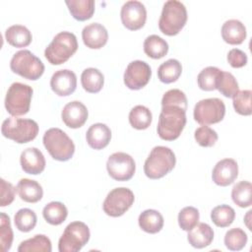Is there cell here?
<instances>
[{"label":"cell","mask_w":252,"mask_h":252,"mask_svg":"<svg viewBox=\"0 0 252 252\" xmlns=\"http://www.w3.org/2000/svg\"><path fill=\"white\" fill-rule=\"evenodd\" d=\"M186 124V110L176 105H163L158 117V134L164 141L176 140Z\"/></svg>","instance_id":"1"},{"label":"cell","mask_w":252,"mask_h":252,"mask_svg":"<svg viewBox=\"0 0 252 252\" xmlns=\"http://www.w3.org/2000/svg\"><path fill=\"white\" fill-rule=\"evenodd\" d=\"M176 158L172 150L164 146L155 147L144 164V172L150 179H159L175 166Z\"/></svg>","instance_id":"2"},{"label":"cell","mask_w":252,"mask_h":252,"mask_svg":"<svg viewBox=\"0 0 252 252\" xmlns=\"http://www.w3.org/2000/svg\"><path fill=\"white\" fill-rule=\"evenodd\" d=\"M187 18V10L183 3L177 0H168L163 4L158 28L165 35H176L186 25Z\"/></svg>","instance_id":"3"},{"label":"cell","mask_w":252,"mask_h":252,"mask_svg":"<svg viewBox=\"0 0 252 252\" xmlns=\"http://www.w3.org/2000/svg\"><path fill=\"white\" fill-rule=\"evenodd\" d=\"M78 49L77 37L70 32L57 33L44 50V56L52 65L65 63Z\"/></svg>","instance_id":"4"},{"label":"cell","mask_w":252,"mask_h":252,"mask_svg":"<svg viewBox=\"0 0 252 252\" xmlns=\"http://www.w3.org/2000/svg\"><path fill=\"white\" fill-rule=\"evenodd\" d=\"M43 145L55 160H69L75 153V145L71 138L59 128H50L42 138Z\"/></svg>","instance_id":"5"},{"label":"cell","mask_w":252,"mask_h":252,"mask_svg":"<svg viewBox=\"0 0 252 252\" xmlns=\"http://www.w3.org/2000/svg\"><path fill=\"white\" fill-rule=\"evenodd\" d=\"M2 135L18 144L32 141L38 134V125L32 119L16 118L15 116L5 119L1 127Z\"/></svg>","instance_id":"6"},{"label":"cell","mask_w":252,"mask_h":252,"mask_svg":"<svg viewBox=\"0 0 252 252\" xmlns=\"http://www.w3.org/2000/svg\"><path fill=\"white\" fill-rule=\"evenodd\" d=\"M10 68L13 73L32 81L38 80L44 72L41 60L28 49L20 50L13 55Z\"/></svg>","instance_id":"7"},{"label":"cell","mask_w":252,"mask_h":252,"mask_svg":"<svg viewBox=\"0 0 252 252\" xmlns=\"http://www.w3.org/2000/svg\"><path fill=\"white\" fill-rule=\"evenodd\" d=\"M33 90L31 86L19 82L13 83L5 96V108L12 116H21L29 112Z\"/></svg>","instance_id":"8"},{"label":"cell","mask_w":252,"mask_h":252,"mask_svg":"<svg viewBox=\"0 0 252 252\" xmlns=\"http://www.w3.org/2000/svg\"><path fill=\"white\" fill-rule=\"evenodd\" d=\"M90 229L85 222H70L64 229L58 241L59 252H78L89 241Z\"/></svg>","instance_id":"9"},{"label":"cell","mask_w":252,"mask_h":252,"mask_svg":"<svg viewBox=\"0 0 252 252\" xmlns=\"http://www.w3.org/2000/svg\"><path fill=\"white\" fill-rule=\"evenodd\" d=\"M224 114V102L218 97L201 99L196 103L193 112L195 121L201 125L219 123L223 119Z\"/></svg>","instance_id":"10"},{"label":"cell","mask_w":252,"mask_h":252,"mask_svg":"<svg viewBox=\"0 0 252 252\" xmlns=\"http://www.w3.org/2000/svg\"><path fill=\"white\" fill-rule=\"evenodd\" d=\"M134 201L135 196L130 189L118 187L107 194L102 204V209L107 216L117 218L124 215L131 208Z\"/></svg>","instance_id":"11"},{"label":"cell","mask_w":252,"mask_h":252,"mask_svg":"<svg viewBox=\"0 0 252 252\" xmlns=\"http://www.w3.org/2000/svg\"><path fill=\"white\" fill-rule=\"evenodd\" d=\"M106 169L112 179L117 181H127L133 177L136 170V163L130 155L117 152L108 158Z\"/></svg>","instance_id":"12"},{"label":"cell","mask_w":252,"mask_h":252,"mask_svg":"<svg viewBox=\"0 0 252 252\" xmlns=\"http://www.w3.org/2000/svg\"><path fill=\"white\" fill-rule=\"evenodd\" d=\"M152 70L148 63L142 60H135L128 64L124 72V84L130 90H141L150 81Z\"/></svg>","instance_id":"13"},{"label":"cell","mask_w":252,"mask_h":252,"mask_svg":"<svg viewBox=\"0 0 252 252\" xmlns=\"http://www.w3.org/2000/svg\"><path fill=\"white\" fill-rule=\"evenodd\" d=\"M120 18L126 29L130 31L140 30L144 27L147 20L146 7L140 1H127L121 8Z\"/></svg>","instance_id":"14"},{"label":"cell","mask_w":252,"mask_h":252,"mask_svg":"<svg viewBox=\"0 0 252 252\" xmlns=\"http://www.w3.org/2000/svg\"><path fill=\"white\" fill-rule=\"evenodd\" d=\"M88 116L89 112L86 105L79 100L68 102L61 112L62 121L67 127L72 129L82 127L86 123Z\"/></svg>","instance_id":"15"},{"label":"cell","mask_w":252,"mask_h":252,"mask_svg":"<svg viewBox=\"0 0 252 252\" xmlns=\"http://www.w3.org/2000/svg\"><path fill=\"white\" fill-rule=\"evenodd\" d=\"M51 90L59 96H67L73 94L77 88V76L68 69L56 71L50 79Z\"/></svg>","instance_id":"16"},{"label":"cell","mask_w":252,"mask_h":252,"mask_svg":"<svg viewBox=\"0 0 252 252\" xmlns=\"http://www.w3.org/2000/svg\"><path fill=\"white\" fill-rule=\"evenodd\" d=\"M238 176V165L233 158H223L217 162L215 165L212 178L213 181L219 186H228Z\"/></svg>","instance_id":"17"},{"label":"cell","mask_w":252,"mask_h":252,"mask_svg":"<svg viewBox=\"0 0 252 252\" xmlns=\"http://www.w3.org/2000/svg\"><path fill=\"white\" fill-rule=\"evenodd\" d=\"M20 162L22 169L32 175L41 173L45 168V158L43 154L34 147L24 150L20 157Z\"/></svg>","instance_id":"18"},{"label":"cell","mask_w":252,"mask_h":252,"mask_svg":"<svg viewBox=\"0 0 252 252\" xmlns=\"http://www.w3.org/2000/svg\"><path fill=\"white\" fill-rule=\"evenodd\" d=\"M84 44L91 49H99L108 40V32L104 26L98 23H92L82 31Z\"/></svg>","instance_id":"19"},{"label":"cell","mask_w":252,"mask_h":252,"mask_svg":"<svg viewBox=\"0 0 252 252\" xmlns=\"http://www.w3.org/2000/svg\"><path fill=\"white\" fill-rule=\"evenodd\" d=\"M86 140L92 149L101 150L109 144L111 131L109 127L103 123L93 124L87 131Z\"/></svg>","instance_id":"20"},{"label":"cell","mask_w":252,"mask_h":252,"mask_svg":"<svg viewBox=\"0 0 252 252\" xmlns=\"http://www.w3.org/2000/svg\"><path fill=\"white\" fill-rule=\"evenodd\" d=\"M246 34V28L239 20H228L221 27L222 39L231 45L241 44L245 40Z\"/></svg>","instance_id":"21"},{"label":"cell","mask_w":252,"mask_h":252,"mask_svg":"<svg viewBox=\"0 0 252 252\" xmlns=\"http://www.w3.org/2000/svg\"><path fill=\"white\" fill-rule=\"evenodd\" d=\"M214 239L213 228L205 222H198L192 229L188 230L187 240L194 248L209 246Z\"/></svg>","instance_id":"22"},{"label":"cell","mask_w":252,"mask_h":252,"mask_svg":"<svg viewBox=\"0 0 252 252\" xmlns=\"http://www.w3.org/2000/svg\"><path fill=\"white\" fill-rule=\"evenodd\" d=\"M16 190L20 198L27 203H36L43 196L41 185L37 181L29 178H22L18 182Z\"/></svg>","instance_id":"23"},{"label":"cell","mask_w":252,"mask_h":252,"mask_svg":"<svg viewBox=\"0 0 252 252\" xmlns=\"http://www.w3.org/2000/svg\"><path fill=\"white\" fill-rule=\"evenodd\" d=\"M138 222L142 230H144L145 232L154 234L161 230L164 220H163V217L158 211L149 209V210H145L140 214Z\"/></svg>","instance_id":"24"},{"label":"cell","mask_w":252,"mask_h":252,"mask_svg":"<svg viewBox=\"0 0 252 252\" xmlns=\"http://www.w3.org/2000/svg\"><path fill=\"white\" fill-rule=\"evenodd\" d=\"M6 41L14 47H26L32 39V32L28 28L22 25H13L5 32Z\"/></svg>","instance_id":"25"},{"label":"cell","mask_w":252,"mask_h":252,"mask_svg":"<svg viewBox=\"0 0 252 252\" xmlns=\"http://www.w3.org/2000/svg\"><path fill=\"white\" fill-rule=\"evenodd\" d=\"M81 84L86 92L96 94L103 87L104 76L96 68H87L81 75Z\"/></svg>","instance_id":"26"},{"label":"cell","mask_w":252,"mask_h":252,"mask_svg":"<svg viewBox=\"0 0 252 252\" xmlns=\"http://www.w3.org/2000/svg\"><path fill=\"white\" fill-rule=\"evenodd\" d=\"M72 17L80 22L91 19L94 13V0H71L65 2Z\"/></svg>","instance_id":"27"},{"label":"cell","mask_w":252,"mask_h":252,"mask_svg":"<svg viewBox=\"0 0 252 252\" xmlns=\"http://www.w3.org/2000/svg\"><path fill=\"white\" fill-rule=\"evenodd\" d=\"M144 52L153 59H160L167 54L168 44L160 36L151 34L144 41Z\"/></svg>","instance_id":"28"},{"label":"cell","mask_w":252,"mask_h":252,"mask_svg":"<svg viewBox=\"0 0 252 252\" xmlns=\"http://www.w3.org/2000/svg\"><path fill=\"white\" fill-rule=\"evenodd\" d=\"M42 216L48 223L52 225H59L66 220L68 210L63 203L53 201L43 208Z\"/></svg>","instance_id":"29"},{"label":"cell","mask_w":252,"mask_h":252,"mask_svg":"<svg viewBox=\"0 0 252 252\" xmlns=\"http://www.w3.org/2000/svg\"><path fill=\"white\" fill-rule=\"evenodd\" d=\"M231 198L240 208L250 207L252 204V185L249 181L242 180L236 183L231 190Z\"/></svg>","instance_id":"30"},{"label":"cell","mask_w":252,"mask_h":252,"mask_svg":"<svg viewBox=\"0 0 252 252\" xmlns=\"http://www.w3.org/2000/svg\"><path fill=\"white\" fill-rule=\"evenodd\" d=\"M182 72L181 63L176 59H168L159 65L158 76L160 82L170 84L178 80Z\"/></svg>","instance_id":"31"},{"label":"cell","mask_w":252,"mask_h":252,"mask_svg":"<svg viewBox=\"0 0 252 252\" xmlns=\"http://www.w3.org/2000/svg\"><path fill=\"white\" fill-rule=\"evenodd\" d=\"M153 120L151 110L144 105H136L130 110L129 123L137 130L147 129Z\"/></svg>","instance_id":"32"},{"label":"cell","mask_w":252,"mask_h":252,"mask_svg":"<svg viewBox=\"0 0 252 252\" xmlns=\"http://www.w3.org/2000/svg\"><path fill=\"white\" fill-rule=\"evenodd\" d=\"M51 250V241L44 234H36L32 238L24 240L18 247V252H50Z\"/></svg>","instance_id":"33"},{"label":"cell","mask_w":252,"mask_h":252,"mask_svg":"<svg viewBox=\"0 0 252 252\" xmlns=\"http://www.w3.org/2000/svg\"><path fill=\"white\" fill-rule=\"evenodd\" d=\"M211 219L217 226L226 227L233 222L235 219V211L228 205H220L212 210Z\"/></svg>","instance_id":"34"},{"label":"cell","mask_w":252,"mask_h":252,"mask_svg":"<svg viewBox=\"0 0 252 252\" xmlns=\"http://www.w3.org/2000/svg\"><path fill=\"white\" fill-rule=\"evenodd\" d=\"M220 71V69L214 66H209L203 69L197 77L199 88L208 92L217 90V82Z\"/></svg>","instance_id":"35"},{"label":"cell","mask_w":252,"mask_h":252,"mask_svg":"<svg viewBox=\"0 0 252 252\" xmlns=\"http://www.w3.org/2000/svg\"><path fill=\"white\" fill-rule=\"evenodd\" d=\"M36 215L31 209H21L14 217V222L16 227L22 232H29L32 230L36 224Z\"/></svg>","instance_id":"36"},{"label":"cell","mask_w":252,"mask_h":252,"mask_svg":"<svg viewBox=\"0 0 252 252\" xmlns=\"http://www.w3.org/2000/svg\"><path fill=\"white\" fill-rule=\"evenodd\" d=\"M238 83L234 76L229 72L220 71L217 82V90L225 97H233L239 91Z\"/></svg>","instance_id":"37"},{"label":"cell","mask_w":252,"mask_h":252,"mask_svg":"<svg viewBox=\"0 0 252 252\" xmlns=\"http://www.w3.org/2000/svg\"><path fill=\"white\" fill-rule=\"evenodd\" d=\"M248 237L245 231L239 227H234L226 231L224 235V244L228 250L239 251L247 243Z\"/></svg>","instance_id":"38"},{"label":"cell","mask_w":252,"mask_h":252,"mask_svg":"<svg viewBox=\"0 0 252 252\" xmlns=\"http://www.w3.org/2000/svg\"><path fill=\"white\" fill-rule=\"evenodd\" d=\"M251 94L252 92L250 90H242L238 91L232 97V103L234 110L244 116L251 115L252 108H251Z\"/></svg>","instance_id":"39"},{"label":"cell","mask_w":252,"mask_h":252,"mask_svg":"<svg viewBox=\"0 0 252 252\" xmlns=\"http://www.w3.org/2000/svg\"><path fill=\"white\" fill-rule=\"evenodd\" d=\"M199 211L194 207H185L178 214V224L182 230L188 231L199 222Z\"/></svg>","instance_id":"40"},{"label":"cell","mask_w":252,"mask_h":252,"mask_svg":"<svg viewBox=\"0 0 252 252\" xmlns=\"http://www.w3.org/2000/svg\"><path fill=\"white\" fill-rule=\"evenodd\" d=\"M13 230L11 227L10 218L5 213L0 214V244L2 252L8 251L13 242Z\"/></svg>","instance_id":"41"},{"label":"cell","mask_w":252,"mask_h":252,"mask_svg":"<svg viewBox=\"0 0 252 252\" xmlns=\"http://www.w3.org/2000/svg\"><path fill=\"white\" fill-rule=\"evenodd\" d=\"M194 138L201 147H213L218 141L217 132L207 125H203L195 130Z\"/></svg>","instance_id":"42"},{"label":"cell","mask_w":252,"mask_h":252,"mask_svg":"<svg viewBox=\"0 0 252 252\" xmlns=\"http://www.w3.org/2000/svg\"><path fill=\"white\" fill-rule=\"evenodd\" d=\"M163 105H176L183 108L184 110H187V97L182 91L178 89H172L163 94L161 98V106Z\"/></svg>","instance_id":"43"},{"label":"cell","mask_w":252,"mask_h":252,"mask_svg":"<svg viewBox=\"0 0 252 252\" xmlns=\"http://www.w3.org/2000/svg\"><path fill=\"white\" fill-rule=\"evenodd\" d=\"M1 183V201H0V206L1 207H6L12 204V202L15 199V193L17 192L16 188L8 181L5 179L1 178L0 180Z\"/></svg>","instance_id":"44"},{"label":"cell","mask_w":252,"mask_h":252,"mask_svg":"<svg viewBox=\"0 0 252 252\" xmlns=\"http://www.w3.org/2000/svg\"><path fill=\"white\" fill-rule=\"evenodd\" d=\"M247 55L238 48H232L227 53V62L232 68H242L247 64Z\"/></svg>","instance_id":"45"}]
</instances>
